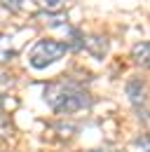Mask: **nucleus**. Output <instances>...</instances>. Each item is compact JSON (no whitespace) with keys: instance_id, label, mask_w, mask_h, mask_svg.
Masks as SVG:
<instances>
[{"instance_id":"obj_1","label":"nucleus","mask_w":150,"mask_h":152,"mask_svg":"<svg viewBox=\"0 0 150 152\" xmlns=\"http://www.w3.org/2000/svg\"><path fill=\"white\" fill-rule=\"evenodd\" d=\"M45 101L56 113H77L92 105V96L73 80H61L45 87Z\"/></svg>"},{"instance_id":"obj_2","label":"nucleus","mask_w":150,"mask_h":152,"mask_svg":"<svg viewBox=\"0 0 150 152\" xmlns=\"http://www.w3.org/2000/svg\"><path fill=\"white\" fill-rule=\"evenodd\" d=\"M63 54H66V45L63 42H59V40H40V42L33 45L28 61H31V66L35 70H42V68L56 63Z\"/></svg>"},{"instance_id":"obj_3","label":"nucleus","mask_w":150,"mask_h":152,"mask_svg":"<svg viewBox=\"0 0 150 152\" xmlns=\"http://www.w3.org/2000/svg\"><path fill=\"white\" fill-rule=\"evenodd\" d=\"M85 49L96 58H103L106 56V52H108V40L103 38V35H89V38H85Z\"/></svg>"},{"instance_id":"obj_4","label":"nucleus","mask_w":150,"mask_h":152,"mask_svg":"<svg viewBox=\"0 0 150 152\" xmlns=\"http://www.w3.org/2000/svg\"><path fill=\"white\" fill-rule=\"evenodd\" d=\"M127 96H129V101L136 108H141L146 103V87H143V82L141 80H129L127 82Z\"/></svg>"},{"instance_id":"obj_5","label":"nucleus","mask_w":150,"mask_h":152,"mask_svg":"<svg viewBox=\"0 0 150 152\" xmlns=\"http://www.w3.org/2000/svg\"><path fill=\"white\" fill-rule=\"evenodd\" d=\"M131 56H134V61H136L138 66L150 68V42H138V45H134Z\"/></svg>"},{"instance_id":"obj_6","label":"nucleus","mask_w":150,"mask_h":152,"mask_svg":"<svg viewBox=\"0 0 150 152\" xmlns=\"http://www.w3.org/2000/svg\"><path fill=\"white\" fill-rule=\"evenodd\" d=\"M68 5H71V0H40V7L45 12H49V14H56V12L66 10Z\"/></svg>"},{"instance_id":"obj_7","label":"nucleus","mask_w":150,"mask_h":152,"mask_svg":"<svg viewBox=\"0 0 150 152\" xmlns=\"http://www.w3.org/2000/svg\"><path fill=\"white\" fill-rule=\"evenodd\" d=\"M56 133H59L63 140H68V138L75 133V126L73 124H59V126H56Z\"/></svg>"},{"instance_id":"obj_8","label":"nucleus","mask_w":150,"mask_h":152,"mask_svg":"<svg viewBox=\"0 0 150 152\" xmlns=\"http://www.w3.org/2000/svg\"><path fill=\"white\" fill-rule=\"evenodd\" d=\"M2 2V7H7L10 12H21V7H24V0H0Z\"/></svg>"},{"instance_id":"obj_9","label":"nucleus","mask_w":150,"mask_h":152,"mask_svg":"<svg viewBox=\"0 0 150 152\" xmlns=\"http://www.w3.org/2000/svg\"><path fill=\"white\" fill-rule=\"evenodd\" d=\"M134 145H136V148H143V152H150V133L141 136V138H138Z\"/></svg>"},{"instance_id":"obj_10","label":"nucleus","mask_w":150,"mask_h":152,"mask_svg":"<svg viewBox=\"0 0 150 152\" xmlns=\"http://www.w3.org/2000/svg\"><path fill=\"white\" fill-rule=\"evenodd\" d=\"M0 113H2V98H0Z\"/></svg>"}]
</instances>
